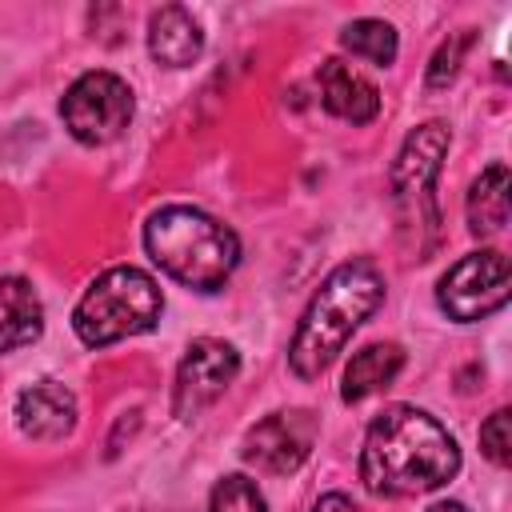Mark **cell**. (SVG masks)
Instances as JSON below:
<instances>
[{
  "label": "cell",
  "instance_id": "obj_17",
  "mask_svg": "<svg viewBox=\"0 0 512 512\" xmlns=\"http://www.w3.org/2000/svg\"><path fill=\"white\" fill-rule=\"evenodd\" d=\"M208 512H268V504H264L256 480H248V476L236 472V476L216 480L212 500H208Z\"/></svg>",
  "mask_w": 512,
  "mask_h": 512
},
{
  "label": "cell",
  "instance_id": "obj_12",
  "mask_svg": "<svg viewBox=\"0 0 512 512\" xmlns=\"http://www.w3.org/2000/svg\"><path fill=\"white\" fill-rule=\"evenodd\" d=\"M148 52L164 68H188L204 52V28L184 4H164L148 20Z\"/></svg>",
  "mask_w": 512,
  "mask_h": 512
},
{
  "label": "cell",
  "instance_id": "obj_19",
  "mask_svg": "<svg viewBox=\"0 0 512 512\" xmlns=\"http://www.w3.org/2000/svg\"><path fill=\"white\" fill-rule=\"evenodd\" d=\"M480 448L496 468H508V460H512V416H508V408H496L480 424Z\"/></svg>",
  "mask_w": 512,
  "mask_h": 512
},
{
  "label": "cell",
  "instance_id": "obj_7",
  "mask_svg": "<svg viewBox=\"0 0 512 512\" xmlns=\"http://www.w3.org/2000/svg\"><path fill=\"white\" fill-rule=\"evenodd\" d=\"M236 372H240V352L228 340H212V336L192 340L176 368L172 412L180 420L200 416L204 408H212L224 396V388L236 380Z\"/></svg>",
  "mask_w": 512,
  "mask_h": 512
},
{
  "label": "cell",
  "instance_id": "obj_3",
  "mask_svg": "<svg viewBox=\"0 0 512 512\" xmlns=\"http://www.w3.org/2000/svg\"><path fill=\"white\" fill-rule=\"evenodd\" d=\"M144 248L172 280L196 292L224 288V280L240 264L236 232L188 204H168L152 212L144 224Z\"/></svg>",
  "mask_w": 512,
  "mask_h": 512
},
{
  "label": "cell",
  "instance_id": "obj_4",
  "mask_svg": "<svg viewBox=\"0 0 512 512\" xmlns=\"http://www.w3.org/2000/svg\"><path fill=\"white\" fill-rule=\"evenodd\" d=\"M160 312H164V296L156 280L132 264H116L88 284V292L72 312V328L88 348H104L124 336L152 332Z\"/></svg>",
  "mask_w": 512,
  "mask_h": 512
},
{
  "label": "cell",
  "instance_id": "obj_13",
  "mask_svg": "<svg viewBox=\"0 0 512 512\" xmlns=\"http://www.w3.org/2000/svg\"><path fill=\"white\" fill-rule=\"evenodd\" d=\"M44 332V304L24 276H0V356Z\"/></svg>",
  "mask_w": 512,
  "mask_h": 512
},
{
  "label": "cell",
  "instance_id": "obj_11",
  "mask_svg": "<svg viewBox=\"0 0 512 512\" xmlns=\"http://www.w3.org/2000/svg\"><path fill=\"white\" fill-rule=\"evenodd\" d=\"M316 84H320V104L332 112V116H340V120H348V124H368V120H376V112H380V92H376V84L368 80V76H360L352 64H344V60H324L320 64V72H316Z\"/></svg>",
  "mask_w": 512,
  "mask_h": 512
},
{
  "label": "cell",
  "instance_id": "obj_18",
  "mask_svg": "<svg viewBox=\"0 0 512 512\" xmlns=\"http://www.w3.org/2000/svg\"><path fill=\"white\" fill-rule=\"evenodd\" d=\"M472 40H476V32H472V28H460L456 36H448V40L436 48V56H432V64H428V88H444V84L460 72V60H464V52L472 48Z\"/></svg>",
  "mask_w": 512,
  "mask_h": 512
},
{
  "label": "cell",
  "instance_id": "obj_2",
  "mask_svg": "<svg viewBox=\"0 0 512 512\" xmlns=\"http://www.w3.org/2000/svg\"><path fill=\"white\" fill-rule=\"evenodd\" d=\"M384 300V276L372 260H344L324 276L312 304L304 308L288 364L300 380H316L352 340V332L380 308Z\"/></svg>",
  "mask_w": 512,
  "mask_h": 512
},
{
  "label": "cell",
  "instance_id": "obj_15",
  "mask_svg": "<svg viewBox=\"0 0 512 512\" xmlns=\"http://www.w3.org/2000/svg\"><path fill=\"white\" fill-rule=\"evenodd\" d=\"M508 168L488 164L468 188V228L476 236H496L508 224Z\"/></svg>",
  "mask_w": 512,
  "mask_h": 512
},
{
  "label": "cell",
  "instance_id": "obj_20",
  "mask_svg": "<svg viewBox=\"0 0 512 512\" xmlns=\"http://www.w3.org/2000/svg\"><path fill=\"white\" fill-rule=\"evenodd\" d=\"M312 512H364V508L352 496H344V492H328V496H320L312 504Z\"/></svg>",
  "mask_w": 512,
  "mask_h": 512
},
{
  "label": "cell",
  "instance_id": "obj_6",
  "mask_svg": "<svg viewBox=\"0 0 512 512\" xmlns=\"http://www.w3.org/2000/svg\"><path fill=\"white\" fill-rule=\"evenodd\" d=\"M508 296H512V268H508V256L496 248L468 252L436 284V304L460 324L500 312Z\"/></svg>",
  "mask_w": 512,
  "mask_h": 512
},
{
  "label": "cell",
  "instance_id": "obj_10",
  "mask_svg": "<svg viewBox=\"0 0 512 512\" xmlns=\"http://www.w3.org/2000/svg\"><path fill=\"white\" fill-rule=\"evenodd\" d=\"M16 424L32 440H64L76 428V396L56 380H40L16 396Z\"/></svg>",
  "mask_w": 512,
  "mask_h": 512
},
{
  "label": "cell",
  "instance_id": "obj_9",
  "mask_svg": "<svg viewBox=\"0 0 512 512\" xmlns=\"http://www.w3.org/2000/svg\"><path fill=\"white\" fill-rule=\"evenodd\" d=\"M448 140H452L448 124H440V120H428L408 132V140L400 144V156L392 164L396 200H428V192L440 176V164L448 156Z\"/></svg>",
  "mask_w": 512,
  "mask_h": 512
},
{
  "label": "cell",
  "instance_id": "obj_16",
  "mask_svg": "<svg viewBox=\"0 0 512 512\" xmlns=\"http://www.w3.org/2000/svg\"><path fill=\"white\" fill-rule=\"evenodd\" d=\"M340 44L352 52V56H360V60H372V64H392L396 60V48H400V40H396V28L388 24V20H352L344 32H340Z\"/></svg>",
  "mask_w": 512,
  "mask_h": 512
},
{
  "label": "cell",
  "instance_id": "obj_1",
  "mask_svg": "<svg viewBox=\"0 0 512 512\" xmlns=\"http://www.w3.org/2000/svg\"><path fill=\"white\" fill-rule=\"evenodd\" d=\"M460 472V448L448 428L412 404L384 408L360 452V480L376 496H420Z\"/></svg>",
  "mask_w": 512,
  "mask_h": 512
},
{
  "label": "cell",
  "instance_id": "obj_8",
  "mask_svg": "<svg viewBox=\"0 0 512 512\" xmlns=\"http://www.w3.org/2000/svg\"><path fill=\"white\" fill-rule=\"evenodd\" d=\"M320 436V424L312 412L304 408H288V412H272L264 416L260 424H252L244 432V444H240V456L244 464H252L256 472H268V476H288L296 472L312 444Z\"/></svg>",
  "mask_w": 512,
  "mask_h": 512
},
{
  "label": "cell",
  "instance_id": "obj_21",
  "mask_svg": "<svg viewBox=\"0 0 512 512\" xmlns=\"http://www.w3.org/2000/svg\"><path fill=\"white\" fill-rule=\"evenodd\" d=\"M428 512H468L464 504H456V500H440V504H432Z\"/></svg>",
  "mask_w": 512,
  "mask_h": 512
},
{
  "label": "cell",
  "instance_id": "obj_14",
  "mask_svg": "<svg viewBox=\"0 0 512 512\" xmlns=\"http://www.w3.org/2000/svg\"><path fill=\"white\" fill-rule=\"evenodd\" d=\"M404 368V348L392 344V340H380V344H368L360 348L348 368H344V384H340V400L344 404H360L368 400L372 392L388 388Z\"/></svg>",
  "mask_w": 512,
  "mask_h": 512
},
{
  "label": "cell",
  "instance_id": "obj_5",
  "mask_svg": "<svg viewBox=\"0 0 512 512\" xmlns=\"http://www.w3.org/2000/svg\"><path fill=\"white\" fill-rule=\"evenodd\" d=\"M132 112H136L132 88L116 72H100V68L72 80V88L60 100L64 128L72 132V140H80L88 148H100V144H112L116 136H124Z\"/></svg>",
  "mask_w": 512,
  "mask_h": 512
}]
</instances>
